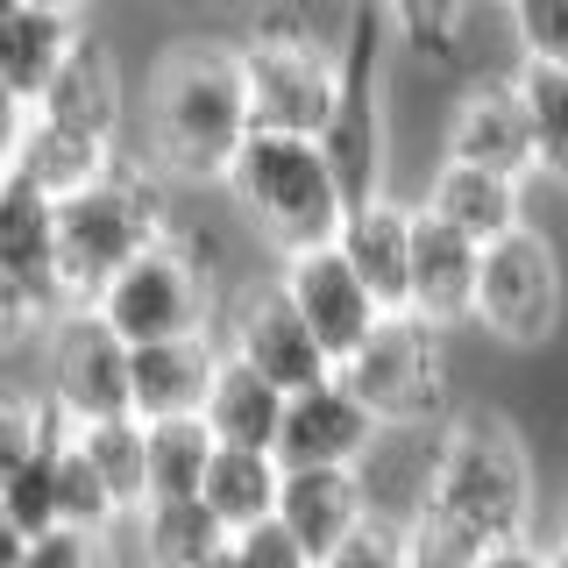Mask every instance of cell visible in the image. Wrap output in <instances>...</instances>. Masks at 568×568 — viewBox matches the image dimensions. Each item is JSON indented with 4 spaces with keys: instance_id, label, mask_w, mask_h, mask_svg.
<instances>
[{
    "instance_id": "obj_25",
    "label": "cell",
    "mask_w": 568,
    "mask_h": 568,
    "mask_svg": "<svg viewBox=\"0 0 568 568\" xmlns=\"http://www.w3.org/2000/svg\"><path fill=\"white\" fill-rule=\"evenodd\" d=\"M284 476L292 469H284L277 448H221L200 497L213 505V519L227 532H248V526H263V519L284 511Z\"/></svg>"
},
{
    "instance_id": "obj_34",
    "label": "cell",
    "mask_w": 568,
    "mask_h": 568,
    "mask_svg": "<svg viewBox=\"0 0 568 568\" xmlns=\"http://www.w3.org/2000/svg\"><path fill=\"white\" fill-rule=\"evenodd\" d=\"M121 532H43V540H8V568H135L121 561Z\"/></svg>"
},
{
    "instance_id": "obj_31",
    "label": "cell",
    "mask_w": 568,
    "mask_h": 568,
    "mask_svg": "<svg viewBox=\"0 0 568 568\" xmlns=\"http://www.w3.org/2000/svg\"><path fill=\"white\" fill-rule=\"evenodd\" d=\"M58 505H64V526L71 532H121V526H129V519H121V505H114V490H106V476L85 462L79 440L58 455Z\"/></svg>"
},
{
    "instance_id": "obj_6",
    "label": "cell",
    "mask_w": 568,
    "mask_h": 568,
    "mask_svg": "<svg viewBox=\"0 0 568 568\" xmlns=\"http://www.w3.org/2000/svg\"><path fill=\"white\" fill-rule=\"evenodd\" d=\"M100 313L121 327L129 348H142V342H185V334H221V320H227L221 248H213L200 227L178 221L171 235L100 298Z\"/></svg>"
},
{
    "instance_id": "obj_3",
    "label": "cell",
    "mask_w": 568,
    "mask_h": 568,
    "mask_svg": "<svg viewBox=\"0 0 568 568\" xmlns=\"http://www.w3.org/2000/svg\"><path fill=\"white\" fill-rule=\"evenodd\" d=\"M171 227H178L171 185L142 164V156L114 164L100 185H85L79 200H64L58 206V271H64L71 306H100Z\"/></svg>"
},
{
    "instance_id": "obj_37",
    "label": "cell",
    "mask_w": 568,
    "mask_h": 568,
    "mask_svg": "<svg viewBox=\"0 0 568 568\" xmlns=\"http://www.w3.org/2000/svg\"><path fill=\"white\" fill-rule=\"evenodd\" d=\"M484 568H555V555H547V540H511V547H497Z\"/></svg>"
},
{
    "instance_id": "obj_8",
    "label": "cell",
    "mask_w": 568,
    "mask_h": 568,
    "mask_svg": "<svg viewBox=\"0 0 568 568\" xmlns=\"http://www.w3.org/2000/svg\"><path fill=\"white\" fill-rule=\"evenodd\" d=\"M390 14L377 0H355L348 29H342V106H334V129L320 135L334 178L348 185V206L369 192H390V114H384V58H390Z\"/></svg>"
},
{
    "instance_id": "obj_17",
    "label": "cell",
    "mask_w": 568,
    "mask_h": 568,
    "mask_svg": "<svg viewBox=\"0 0 568 568\" xmlns=\"http://www.w3.org/2000/svg\"><path fill=\"white\" fill-rule=\"evenodd\" d=\"M8 178H29L36 192H50V200H79L85 185H100L114 164H129L121 150H106V142L79 135V129H58L50 114H22V106H8Z\"/></svg>"
},
{
    "instance_id": "obj_20",
    "label": "cell",
    "mask_w": 568,
    "mask_h": 568,
    "mask_svg": "<svg viewBox=\"0 0 568 568\" xmlns=\"http://www.w3.org/2000/svg\"><path fill=\"white\" fill-rule=\"evenodd\" d=\"M85 43V14H50V8H8V36H0V93L8 106H43L50 85Z\"/></svg>"
},
{
    "instance_id": "obj_5",
    "label": "cell",
    "mask_w": 568,
    "mask_h": 568,
    "mask_svg": "<svg viewBox=\"0 0 568 568\" xmlns=\"http://www.w3.org/2000/svg\"><path fill=\"white\" fill-rule=\"evenodd\" d=\"M242 71H248V106L263 135H306L320 142L342 106V36L292 8L256 14L242 36Z\"/></svg>"
},
{
    "instance_id": "obj_41",
    "label": "cell",
    "mask_w": 568,
    "mask_h": 568,
    "mask_svg": "<svg viewBox=\"0 0 568 568\" xmlns=\"http://www.w3.org/2000/svg\"><path fill=\"white\" fill-rule=\"evenodd\" d=\"M547 555H555V547H547ZM555 568H568V555H555Z\"/></svg>"
},
{
    "instance_id": "obj_39",
    "label": "cell",
    "mask_w": 568,
    "mask_h": 568,
    "mask_svg": "<svg viewBox=\"0 0 568 568\" xmlns=\"http://www.w3.org/2000/svg\"><path fill=\"white\" fill-rule=\"evenodd\" d=\"M8 8H50V14H85V0H8Z\"/></svg>"
},
{
    "instance_id": "obj_15",
    "label": "cell",
    "mask_w": 568,
    "mask_h": 568,
    "mask_svg": "<svg viewBox=\"0 0 568 568\" xmlns=\"http://www.w3.org/2000/svg\"><path fill=\"white\" fill-rule=\"evenodd\" d=\"M29 114H50L58 129H79V135H93L106 142V150H121V156H135V100H129V71H121V50L106 43L100 29H85V43H79V58L64 64V79L50 85V100L43 106H29Z\"/></svg>"
},
{
    "instance_id": "obj_38",
    "label": "cell",
    "mask_w": 568,
    "mask_h": 568,
    "mask_svg": "<svg viewBox=\"0 0 568 568\" xmlns=\"http://www.w3.org/2000/svg\"><path fill=\"white\" fill-rule=\"evenodd\" d=\"M547 547H555V555H568V497L555 505V526H547Z\"/></svg>"
},
{
    "instance_id": "obj_9",
    "label": "cell",
    "mask_w": 568,
    "mask_h": 568,
    "mask_svg": "<svg viewBox=\"0 0 568 568\" xmlns=\"http://www.w3.org/2000/svg\"><path fill=\"white\" fill-rule=\"evenodd\" d=\"M568 313V271L547 227H511L505 242L484 248V292H476V334H490L497 348L532 355L561 334Z\"/></svg>"
},
{
    "instance_id": "obj_12",
    "label": "cell",
    "mask_w": 568,
    "mask_h": 568,
    "mask_svg": "<svg viewBox=\"0 0 568 568\" xmlns=\"http://www.w3.org/2000/svg\"><path fill=\"white\" fill-rule=\"evenodd\" d=\"M440 156L540 185V129H532L519 71H490V79L462 85L455 106H448V129H440Z\"/></svg>"
},
{
    "instance_id": "obj_14",
    "label": "cell",
    "mask_w": 568,
    "mask_h": 568,
    "mask_svg": "<svg viewBox=\"0 0 568 568\" xmlns=\"http://www.w3.org/2000/svg\"><path fill=\"white\" fill-rule=\"evenodd\" d=\"M377 448H384V419L348 390L342 369L327 384L298 390L292 413H284V440H277L284 469H363Z\"/></svg>"
},
{
    "instance_id": "obj_35",
    "label": "cell",
    "mask_w": 568,
    "mask_h": 568,
    "mask_svg": "<svg viewBox=\"0 0 568 568\" xmlns=\"http://www.w3.org/2000/svg\"><path fill=\"white\" fill-rule=\"evenodd\" d=\"M320 568H413V540H405V526L369 519L363 532H348Z\"/></svg>"
},
{
    "instance_id": "obj_18",
    "label": "cell",
    "mask_w": 568,
    "mask_h": 568,
    "mask_svg": "<svg viewBox=\"0 0 568 568\" xmlns=\"http://www.w3.org/2000/svg\"><path fill=\"white\" fill-rule=\"evenodd\" d=\"M526 178H505V171H484V164H455V156H440L434 171H426L419 185V206L434 213V221H448L455 235L469 242H505L511 227H526Z\"/></svg>"
},
{
    "instance_id": "obj_28",
    "label": "cell",
    "mask_w": 568,
    "mask_h": 568,
    "mask_svg": "<svg viewBox=\"0 0 568 568\" xmlns=\"http://www.w3.org/2000/svg\"><path fill=\"white\" fill-rule=\"evenodd\" d=\"M58 455H64V448H58ZM58 455L8 462V469H0V532H8V540H43V532L64 526V505H58Z\"/></svg>"
},
{
    "instance_id": "obj_16",
    "label": "cell",
    "mask_w": 568,
    "mask_h": 568,
    "mask_svg": "<svg viewBox=\"0 0 568 568\" xmlns=\"http://www.w3.org/2000/svg\"><path fill=\"white\" fill-rule=\"evenodd\" d=\"M413 248H419V200H405L398 185L369 192L348 206L342 221V256L363 271V284L384 298L390 313L413 306Z\"/></svg>"
},
{
    "instance_id": "obj_13",
    "label": "cell",
    "mask_w": 568,
    "mask_h": 568,
    "mask_svg": "<svg viewBox=\"0 0 568 568\" xmlns=\"http://www.w3.org/2000/svg\"><path fill=\"white\" fill-rule=\"evenodd\" d=\"M277 284L292 292V306L306 313V327L320 334V348L334 355V369L355 363V355H363V342L390 320V306L369 292L363 271L342 256V242L306 248V256H284V263H277Z\"/></svg>"
},
{
    "instance_id": "obj_26",
    "label": "cell",
    "mask_w": 568,
    "mask_h": 568,
    "mask_svg": "<svg viewBox=\"0 0 568 568\" xmlns=\"http://www.w3.org/2000/svg\"><path fill=\"white\" fill-rule=\"evenodd\" d=\"M79 448H85V462L106 476L121 519H135V511L156 497V490H150V419H135V413L93 419V426H79Z\"/></svg>"
},
{
    "instance_id": "obj_23",
    "label": "cell",
    "mask_w": 568,
    "mask_h": 568,
    "mask_svg": "<svg viewBox=\"0 0 568 568\" xmlns=\"http://www.w3.org/2000/svg\"><path fill=\"white\" fill-rule=\"evenodd\" d=\"M227 348L221 334H185V342H142L135 348V419H178L206 413V390L221 377Z\"/></svg>"
},
{
    "instance_id": "obj_2",
    "label": "cell",
    "mask_w": 568,
    "mask_h": 568,
    "mask_svg": "<svg viewBox=\"0 0 568 568\" xmlns=\"http://www.w3.org/2000/svg\"><path fill=\"white\" fill-rule=\"evenodd\" d=\"M426 505L476 526L484 540H540V476L526 434L490 405H455L434 426V484ZM419 505V511H426Z\"/></svg>"
},
{
    "instance_id": "obj_36",
    "label": "cell",
    "mask_w": 568,
    "mask_h": 568,
    "mask_svg": "<svg viewBox=\"0 0 568 568\" xmlns=\"http://www.w3.org/2000/svg\"><path fill=\"white\" fill-rule=\"evenodd\" d=\"M235 561H242V568H320V561L306 555V540H298L284 519H263V526L235 532Z\"/></svg>"
},
{
    "instance_id": "obj_40",
    "label": "cell",
    "mask_w": 568,
    "mask_h": 568,
    "mask_svg": "<svg viewBox=\"0 0 568 568\" xmlns=\"http://www.w3.org/2000/svg\"><path fill=\"white\" fill-rule=\"evenodd\" d=\"M213 568H242V561H235V547H227V555H221V561H213Z\"/></svg>"
},
{
    "instance_id": "obj_7",
    "label": "cell",
    "mask_w": 568,
    "mask_h": 568,
    "mask_svg": "<svg viewBox=\"0 0 568 568\" xmlns=\"http://www.w3.org/2000/svg\"><path fill=\"white\" fill-rule=\"evenodd\" d=\"M455 334L419 313H390L363 342L355 363H342L348 390L384 419V434H434L455 413Z\"/></svg>"
},
{
    "instance_id": "obj_33",
    "label": "cell",
    "mask_w": 568,
    "mask_h": 568,
    "mask_svg": "<svg viewBox=\"0 0 568 568\" xmlns=\"http://www.w3.org/2000/svg\"><path fill=\"white\" fill-rule=\"evenodd\" d=\"M405 540H413V568H484L497 555V540H484L476 526H462V519H448V511H434V505L405 526Z\"/></svg>"
},
{
    "instance_id": "obj_11",
    "label": "cell",
    "mask_w": 568,
    "mask_h": 568,
    "mask_svg": "<svg viewBox=\"0 0 568 568\" xmlns=\"http://www.w3.org/2000/svg\"><path fill=\"white\" fill-rule=\"evenodd\" d=\"M221 348H227V355H242L248 369H263L271 384H284L292 398L334 377V355L320 348V334L306 327V313L292 306V292L277 284V271L263 277V284H242V292L227 298Z\"/></svg>"
},
{
    "instance_id": "obj_24",
    "label": "cell",
    "mask_w": 568,
    "mask_h": 568,
    "mask_svg": "<svg viewBox=\"0 0 568 568\" xmlns=\"http://www.w3.org/2000/svg\"><path fill=\"white\" fill-rule=\"evenodd\" d=\"M284 413H292V390L271 384L263 369H248L242 355H227L206 390V426L221 434V448H277Z\"/></svg>"
},
{
    "instance_id": "obj_32",
    "label": "cell",
    "mask_w": 568,
    "mask_h": 568,
    "mask_svg": "<svg viewBox=\"0 0 568 568\" xmlns=\"http://www.w3.org/2000/svg\"><path fill=\"white\" fill-rule=\"evenodd\" d=\"M519 64H561L568 71V0H497Z\"/></svg>"
},
{
    "instance_id": "obj_10",
    "label": "cell",
    "mask_w": 568,
    "mask_h": 568,
    "mask_svg": "<svg viewBox=\"0 0 568 568\" xmlns=\"http://www.w3.org/2000/svg\"><path fill=\"white\" fill-rule=\"evenodd\" d=\"M36 384L64 405L79 426L135 413V348L100 306H71L58 327L36 342Z\"/></svg>"
},
{
    "instance_id": "obj_22",
    "label": "cell",
    "mask_w": 568,
    "mask_h": 568,
    "mask_svg": "<svg viewBox=\"0 0 568 568\" xmlns=\"http://www.w3.org/2000/svg\"><path fill=\"white\" fill-rule=\"evenodd\" d=\"M121 532H129L135 568H213L235 547V532L213 519L206 497H150Z\"/></svg>"
},
{
    "instance_id": "obj_4",
    "label": "cell",
    "mask_w": 568,
    "mask_h": 568,
    "mask_svg": "<svg viewBox=\"0 0 568 568\" xmlns=\"http://www.w3.org/2000/svg\"><path fill=\"white\" fill-rule=\"evenodd\" d=\"M227 206L256 227V242H271V256H306V248L342 242L348 221V185L334 178L327 150L306 135H263L242 150V164L227 171Z\"/></svg>"
},
{
    "instance_id": "obj_27",
    "label": "cell",
    "mask_w": 568,
    "mask_h": 568,
    "mask_svg": "<svg viewBox=\"0 0 568 568\" xmlns=\"http://www.w3.org/2000/svg\"><path fill=\"white\" fill-rule=\"evenodd\" d=\"M213 455H221V434L206 426V413L150 419V490L156 497H200Z\"/></svg>"
},
{
    "instance_id": "obj_19",
    "label": "cell",
    "mask_w": 568,
    "mask_h": 568,
    "mask_svg": "<svg viewBox=\"0 0 568 568\" xmlns=\"http://www.w3.org/2000/svg\"><path fill=\"white\" fill-rule=\"evenodd\" d=\"M476 292H484V242L455 235L448 221H434V213L419 206V248H413V306L419 320H434V327H476Z\"/></svg>"
},
{
    "instance_id": "obj_30",
    "label": "cell",
    "mask_w": 568,
    "mask_h": 568,
    "mask_svg": "<svg viewBox=\"0 0 568 568\" xmlns=\"http://www.w3.org/2000/svg\"><path fill=\"white\" fill-rule=\"evenodd\" d=\"M532 129H540V178L568 192V71L561 64H519Z\"/></svg>"
},
{
    "instance_id": "obj_1",
    "label": "cell",
    "mask_w": 568,
    "mask_h": 568,
    "mask_svg": "<svg viewBox=\"0 0 568 568\" xmlns=\"http://www.w3.org/2000/svg\"><path fill=\"white\" fill-rule=\"evenodd\" d=\"M256 142L242 43L227 36H178L150 58L135 100V156L171 192H221L242 150Z\"/></svg>"
},
{
    "instance_id": "obj_29",
    "label": "cell",
    "mask_w": 568,
    "mask_h": 568,
    "mask_svg": "<svg viewBox=\"0 0 568 568\" xmlns=\"http://www.w3.org/2000/svg\"><path fill=\"white\" fill-rule=\"evenodd\" d=\"M390 14V36H398L405 58L419 64H455L462 43H469V8L476 0H377Z\"/></svg>"
},
{
    "instance_id": "obj_21",
    "label": "cell",
    "mask_w": 568,
    "mask_h": 568,
    "mask_svg": "<svg viewBox=\"0 0 568 568\" xmlns=\"http://www.w3.org/2000/svg\"><path fill=\"white\" fill-rule=\"evenodd\" d=\"M277 519L306 540L313 561H327L348 532H363L369 519H377V505H369V476L363 469H292V476H284V511H277Z\"/></svg>"
}]
</instances>
